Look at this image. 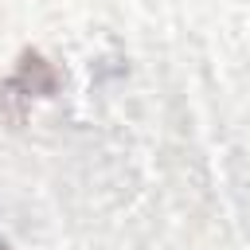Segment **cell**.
<instances>
[{
  "label": "cell",
  "instance_id": "cell-2",
  "mask_svg": "<svg viewBox=\"0 0 250 250\" xmlns=\"http://www.w3.org/2000/svg\"><path fill=\"white\" fill-rule=\"evenodd\" d=\"M27 90L16 82V78H8L4 86H0V117L16 129V125H23V117H27Z\"/></svg>",
  "mask_w": 250,
  "mask_h": 250
},
{
  "label": "cell",
  "instance_id": "cell-1",
  "mask_svg": "<svg viewBox=\"0 0 250 250\" xmlns=\"http://www.w3.org/2000/svg\"><path fill=\"white\" fill-rule=\"evenodd\" d=\"M16 82L27 90V94H39V98H47V94H55V70H51V62L43 59V55H35V51H27L23 59H20V70H16Z\"/></svg>",
  "mask_w": 250,
  "mask_h": 250
},
{
  "label": "cell",
  "instance_id": "cell-3",
  "mask_svg": "<svg viewBox=\"0 0 250 250\" xmlns=\"http://www.w3.org/2000/svg\"><path fill=\"white\" fill-rule=\"evenodd\" d=\"M0 250H12V246H8V242H0Z\"/></svg>",
  "mask_w": 250,
  "mask_h": 250
}]
</instances>
